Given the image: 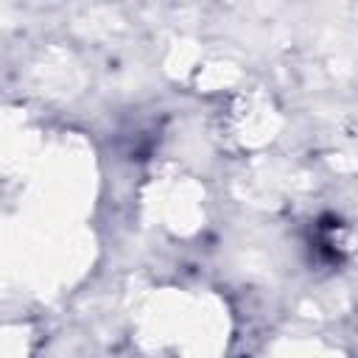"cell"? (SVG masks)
I'll list each match as a JSON object with an SVG mask.
<instances>
[{
	"mask_svg": "<svg viewBox=\"0 0 358 358\" xmlns=\"http://www.w3.org/2000/svg\"><path fill=\"white\" fill-rule=\"evenodd\" d=\"M313 246H316V252H319L324 260H330V263L341 260V255L347 252V227H344L338 218H333V215L324 218L322 224H316Z\"/></svg>",
	"mask_w": 358,
	"mask_h": 358,
	"instance_id": "cell-1",
	"label": "cell"
}]
</instances>
